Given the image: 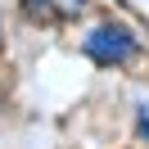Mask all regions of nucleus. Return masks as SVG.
<instances>
[{
	"label": "nucleus",
	"mask_w": 149,
	"mask_h": 149,
	"mask_svg": "<svg viewBox=\"0 0 149 149\" xmlns=\"http://www.w3.org/2000/svg\"><path fill=\"white\" fill-rule=\"evenodd\" d=\"M81 50L95 59V63L113 68V63H127V59L136 54V36H131L127 27H118V23H109V27H95L91 36L81 41Z\"/></svg>",
	"instance_id": "f257e3e1"
},
{
	"label": "nucleus",
	"mask_w": 149,
	"mask_h": 149,
	"mask_svg": "<svg viewBox=\"0 0 149 149\" xmlns=\"http://www.w3.org/2000/svg\"><path fill=\"white\" fill-rule=\"evenodd\" d=\"M23 9H27L32 18H45V23H54V18H59V14L50 9V0H27V5H23Z\"/></svg>",
	"instance_id": "f03ea898"
}]
</instances>
